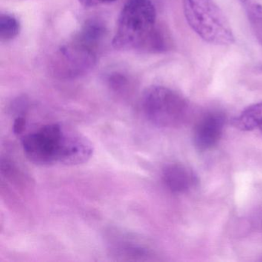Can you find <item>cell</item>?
<instances>
[{
  "label": "cell",
  "instance_id": "obj_3",
  "mask_svg": "<svg viewBox=\"0 0 262 262\" xmlns=\"http://www.w3.org/2000/svg\"><path fill=\"white\" fill-rule=\"evenodd\" d=\"M183 10L191 30L205 42L222 46L234 42L231 26L214 0H183Z\"/></svg>",
  "mask_w": 262,
  "mask_h": 262
},
{
  "label": "cell",
  "instance_id": "obj_2",
  "mask_svg": "<svg viewBox=\"0 0 262 262\" xmlns=\"http://www.w3.org/2000/svg\"><path fill=\"white\" fill-rule=\"evenodd\" d=\"M151 0H128L121 11L113 46L117 50H143L156 29Z\"/></svg>",
  "mask_w": 262,
  "mask_h": 262
},
{
  "label": "cell",
  "instance_id": "obj_12",
  "mask_svg": "<svg viewBox=\"0 0 262 262\" xmlns=\"http://www.w3.org/2000/svg\"><path fill=\"white\" fill-rule=\"evenodd\" d=\"M116 0H79V2L85 7H95L98 6L112 4Z\"/></svg>",
  "mask_w": 262,
  "mask_h": 262
},
{
  "label": "cell",
  "instance_id": "obj_1",
  "mask_svg": "<svg viewBox=\"0 0 262 262\" xmlns=\"http://www.w3.org/2000/svg\"><path fill=\"white\" fill-rule=\"evenodd\" d=\"M27 159L41 166H74L88 162L94 152L91 141L62 123L42 125L22 139Z\"/></svg>",
  "mask_w": 262,
  "mask_h": 262
},
{
  "label": "cell",
  "instance_id": "obj_7",
  "mask_svg": "<svg viewBox=\"0 0 262 262\" xmlns=\"http://www.w3.org/2000/svg\"><path fill=\"white\" fill-rule=\"evenodd\" d=\"M162 178L166 188L173 193L188 192L192 189L197 179L191 169L182 164H168L162 169Z\"/></svg>",
  "mask_w": 262,
  "mask_h": 262
},
{
  "label": "cell",
  "instance_id": "obj_9",
  "mask_svg": "<svg viewBox=\"0 0 262 262\" xmlns=\"http://www.w3.org/2000/svg\"><path fill=\"white\" fill-rule=\"evenodd\" d=\"M233 125L241 131H252L262 128V103L254 104L245 108L233 120Z\"/></svg>",
  "mask_w": 262,
  "mask_h": 262
},
{
  "label": "cell",
  "instance_id": "obj_10",
  "mask_svg": "<svg viewBox=\"0 0 262 262\" xmlns=\"http://www.w3.org/2000/svg\"><path fill=\"white\" fill-rule=\"evenodd\" d=\"M20 26L16 17L7 13L0 15V39L10 41L19 33Z\"/></svg>",
  "mask_w": 262,
  "mask_h": 262
},
{
  "label": "cell",
  "instance_id": "obj_11",
  "mask_svg": "<svg viewBox=\"0 0 262 262\" xmlns=\"http://www.w3.org/2000/svg\"><path fill=\"white\" fill-rule=\"evenodd\" d=\"M248 16L253 33L262 45V5L251 4L248 7Z\"/></svg>",
  "mask_w": 262,
  "mask_h": 262
},
{
  "label": "cell",
  "instance_id": "obj_8",
  "mask_svg": "<svg viewBox=\"0 0 262 262\" xmlns=\"http://www.w3.org/2000/svg\"><path fill=\"white\" fill-rule=\"evenodd\" d=\"M110 245L111 251L115 256L127 257L128 260L131 258L143 260L144 257L150 256L149 250L147 249L143 244L124 234L114 235Z\"/></svg>",
  "mask_w": 262,
  "mask_h": 262
},
{
  "label": "cell",
  "instance_id": "obj_14",
  "mask_svg": "<svg viewBox=\"0 0 262 262\" xmlns=\"http://www.w3.org/2000/svg\"><path fill=\"white\" fill-rule=\"evenodd\" d=\"M260 131H261V132H262V128H260Z\"/></svg>",
  "mask_w": 262,
  "mask_h": 262
},
{
  "label": "cell",
  "instance_id": "obj_13",
  "mask_svg": "<svg viewBox=\"0 0 262 262\" xmlns=\"http://www.w3.org/2000/svg\"><path fill=\"white\" fill-rule=\"evenodd\" d=\"M26 120L24 118L18 117L15 119L14 124H13V132L15 134H21L25 129Z\"/></svg>",
  "mask_w": 262,
  "mask_h": 262
},
{
  "label": "cell",
  "instance_id": "obj_5",
  "mask_svg": "<svg viewBox=\"0 0 262 262\" xmlns=\"http://www.w3.org/2000/svg\"><path fill=\"white\" fill-rule=\"evenodd\" d=\"M96 63L95 47L76 38L60 47L51 62L52 73L61 79H75L90 73Z\"/></svg>",
  "mask_w": 262,
  "mask_h": 262
},
{
  "label": "cell",
  "instance_id": "obj_4",
  "mask_svg": "<svg viewBox=\"0 0 262 262\" xmlns=\"http://www.w3.org/2000/svg\"><path fill=\"white\" fill-rule=\"evenodd\" d=\"M142 108L147 119L160 128H176L188 120L189 105L183 97L170 89L151 86L142 98Z\"/></svg>",
  "mask_w": 262,
  "mask_h": 262
},
{
  "label": "cell",
  "instance_id": "obj_6",
  "mask_svg": "<svg viewBox=\"0 0 262 262\" xmlns=\"http://www.w3.org/2000/svg\"><path fill=\"white\" fill-rule=\"evenodd\" d=\"M225 119L217 113L205 115L196 125L194 143L200 151L210 149L219 142L223 133Z\"/></svg>",
  "mask_w": 262,
  "mask_h": 262
}]
</instances>
